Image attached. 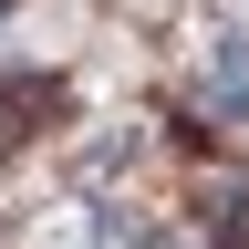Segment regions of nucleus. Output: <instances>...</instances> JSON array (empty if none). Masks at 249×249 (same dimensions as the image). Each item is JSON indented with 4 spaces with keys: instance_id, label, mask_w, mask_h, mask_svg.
<instances>
[{
    "instance_id": "1",
    "label": "nucleus",
    "mask_w": 249,
    "mask_h": 249,
    "mask_svg": "<svg viewBox=\"0 0 249 249\" xmlns=\"http://www.w3.org/2000/svg\"><path fill=\"white\" fill-rule=\"evenodd\" d=\"M218 239L249 249V187H218Z\"/></svg>"
}]
</instances>
